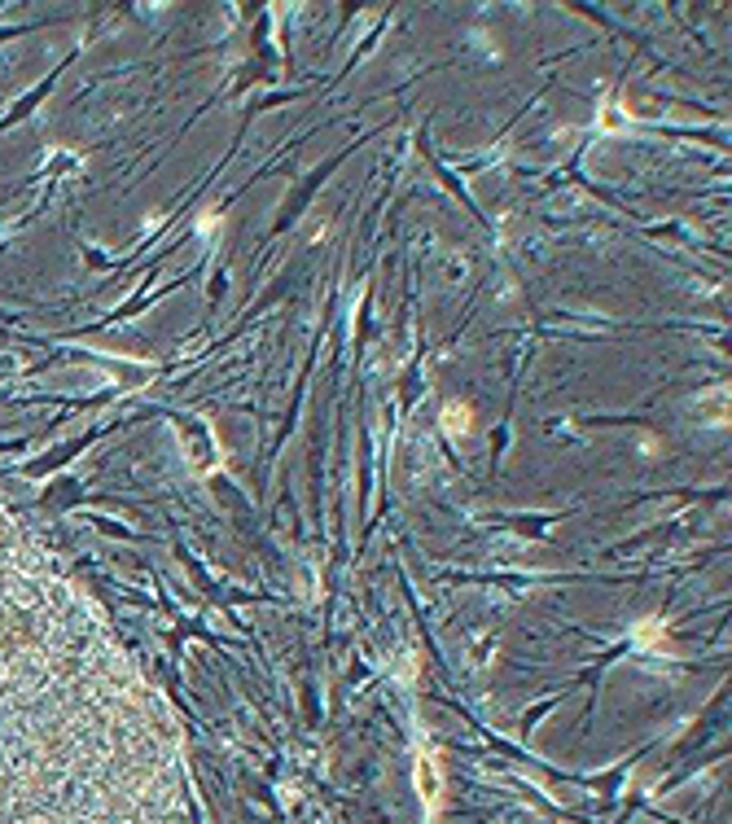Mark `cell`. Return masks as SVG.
<instances>
[{
    "label": "cell",
    "mask_w": 732,
    "mask_h": 824,
    "mask_svg": "<svg viewBox=\"0 0 732 824\" xmlns=\"http://www.w3.org/2000/svg\"><path fill=\"white\" fill-rule=\"evenodd\" d=\"M421 785H426V798L435 807V781H430V759H421Z\"/></svg>",
    "instance_id": "cell-3"
},
{
    "label": "cell",
    "mask_w": 732,
    "mask_h": 824,
    "mask_svg": "<svg viewBox=\"0 0 732 824\" xmlns=\"http://www.w3.org/2000/svg\"><path fill=\"white\" fill-rule=\"evenodd\" d=\"M443 425H448L452 434H461V430L470 425V408H465V403H456V408H448V412H443Z\"/></svg>",
    "instance_id": "cell-2"
},
{
    "label": "cell",
    "mask_w": 732,
    "mask_h": 824,
    "mask_svg": "<svg viewBox=\"0 0 732 824\" xmlns=\"http://www.w3.org/2000/svg\"><path fill=\"white\" fill-rule=\"evenodd\" d=\"M0 824H198L167 701L92 592L5 505Z\"/></svg>",
    "instance_id": "cell-1"
}]
</instances>
